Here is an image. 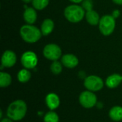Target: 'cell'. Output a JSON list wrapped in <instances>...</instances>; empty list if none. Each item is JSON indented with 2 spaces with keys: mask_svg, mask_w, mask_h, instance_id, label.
<instances>
[{
  "mask_svg": "<svg viewBox=\"0 0 122 122\" xmlns=\"http://www.w3.org/2000/svg\"><path fill=\"white\" fill-rule=\"evenodd\" d=\"M27 106L26 103L21 99L11 102L7 109V117L13 121H20L26 115Z\"/></svg>",
  "mask_w": 122,
  "mask_h": 122,
  "instance_id": "1",
  "label": "cell"
},
{
  "mask_svg": "<svg viewBox=\"0 0 122 122\" xmlns=\"http://www.w3.org/2000/svg\"><path fill=\"white\" fill-rule=\"evenodd\" d=\"M23 2H24V3H26V4H27V3H30V2H32V1L33 0H21Z\"/></svg>",
  "mask_w": 122,
  "mask_h": 122,
  "instance_id": "27",
  "label": "cell"
},
{
  "mask_svg": "<svg viewBox=\"0 0 122 122\" xmlns=\"http://www.w3.org/2000/svg\"><path fill=\"white\" fill-rule=\"evenodd\" d=\"M43 54L49 60L57 61L61 56V50L57 44H49L44 48Z\"/></svg>",
  "mask_w": 122,
  "mask_h": 122,
  "instance_id": "7",
  "label": "cell"
},
{
  "mask_svg": "<svg viewBox=\"0 0 122 122\" xmlns=\"http://www.w3.org/2000/svg\"><path fill=\"white\" fill-rule=\"evenodd\" d=\"M86 19L87 22L92 25V26H95L99 24L100 21V17L99 15L98 14L97 12H96L94 10H91L89 11H86Z\"/></svg>",
  "mask_w": 122,
  "mask_h": 122,
  "instance_id": "15",
  "label": "cell"
},
{
  "mask_svg": "<svg viewBox=\"0 0 122 122\" xmlns=\"http://www.w3.org/2000/svg\"><path fill=\"white\" fill-rule=\"evenodd\" d=\"M46 104L48 108L50 110L53 111L57 109L60 104L59 97L57 94L54 93H50L46 97Z\"/></svg>",
  "mask_w": 122,
  "mask_h": 122,
  "instance_id": "11",
  "label": "cell"
},
{
  "mask_svg": "<svg viewBox=\"0 0 122 122\" xmlns=\"http://www.w3.org/2000/svg\"><path fill=\"white\" fill-rule=\"evenodd\" d=\"M54 28V21L50 19H46L41 24V31L42 35L47 36L51 34Z\"/></svg>",
  "mask_w": 122,
  "mask_h": 122,
  "instance_id": "14",
  "label": "cell"
},
{
  "mask_svg": "<svg viewBox=\"0 0 122 122\" xmlns=\"http://www.w3.org/2000/svg\"><path fill=\"white\" fill-rule=\"evenodd\" d=\"M116 26L115 19L112 15H104L100 19L99 27L101 33L104 36H109L113 33Z\"/></svg>",
  "mask_w": 122,
  "mask_h": 122,
  "instance_id": "4",
  "label": "cell"
},
{
  "mask_svg": "<svg viewBox=\"0 0 122 122\" xmlns=\"http://www.w3.org/2000/svg\"><path fill=\"white\" fill-rule=\"evenodd\" d=\"M109 117L114 122H120L122 120V107L119 106L113 107L109 112Z\"/></svg>",
  "mask_w": 122,
  "mask_h": 122,
  "instance_id": "16",
  "label": "cell"
},
{
  "mask_svg": "<svg viewBox=\"0 0 122 122\" xmlns=\"http://www.w3.org/2000/svg\"><path fill=\"white\" fill-rule=\"evenodd\" d=\"M66 19L71 23H78L81 21L85 16V10L82 6L76 4L68 6L64 9Z\"/></svg>",
  "mask_w": 122,
  "mask_h": 122,
  "instance_id": "3",
  "label": "cell"
},
{
  "mask_svg": "<svg viewBox=\"0 0 122 122\" xmlns=\"http://www.w3.org/2000/svg\"><path fill=\"white\" fill-rule=\"evenodd\" d=\"M23 17L28 24H33L37 19V14L35 9L32 7L26 8L24 12Z\"/></svg>",
  "mask_w": 122,
  "mask_h": 122,
  "instance_id": "12",
  "label": "cell"
},
{
  "mask_svg": "<svg viewBox=\"0 0 122 122\" xmlns=\"http://www.w3.org/2000/svg\"><path fill=\"white\" fill-rule=\"evenodd\" d=\"M1 122H13V120H11L9 118H5V119H3Z\"/></svg>",
  "mask_w": 122,
  "mask_h": 122,
  "instance_id": "24",
  "label": "cell"
},
{
  "mask_svg": "<svg viewBox=\"0 0 122 122\" xmlns=\"http://www.w3.org/2000/svg\"><path fill=\"white\" fill-rule=\"evenodd\" d=\"M84 85L89 91L98 92L104 87V81L99 76L91 75L85 78Z\"/></svg>",
  "mask_w": 122,
  "mask_h": 122,
  "instance_id": "6",
  "label": "cell"
},
{
  "mask_svg": "<svg viewBox=\"0 0 122 122\" xmlns=\"http://www.w3.org/2000/svg\"><path fill=\"white\" fill-rule=\"evenodd\" d=\"M122 81V76L118 74H114L109 76L106 80V85L109 89L117 88Z\"/></svg>",
  "mask_w": 122,
  "mask_h": 122,
  "instance_id": "13",
  "label": "cell"
},
{
  "mask_svg": "<svg viewBox=\"0 0 122 122\" xmlns=\"http://www.w3.org/2000/svg\"><path fill=\"white\" fill-rule=\"evenodd\" d=\"M20 35L23 40L27 43H35L41 37V31L32 24H26L21 27Z\"/></svg>",
  "mask_w": 122,
  "mask_h": 122,
  "instance_id": "2",
  "label": "cell"
},
{
  "mask_svg": "<svg viewBox=\"0 0 122 122\" xmlns=\"http://www.w3.org/2000/svg\"><path fill=\"white\" fill-rule=\"evenodd\" d=\"M49 2V0H33L32 6L35 9L42 10L48 6Z\"/></svg>",
  "mask_w": 122,
  "mask_h": 122,
  "instance_id": "20",
  "label": "cell"
},
{
  "mask_svg": "<svg viewBox=\"0 0 122 122\" xmlns=\"http://www.w3.org/2000/svg\"><path fill=\"white\" fill-rule=\"evenodd\" d=\"M16 62V56L15 53L11 50H6L1 56V65L4 67H12Z\"/></svg>",
  "mask_w": 122,
  "mask_h": 122,
  "instance_id": "9",
  "label": "cell"
},
{
  "mask_svg": "<svg viewBox=\"0 0 122 122\" xmlns=\"http://www.w3.org/2000/svg\"><path fill=\"white\" fill-rule=\"evenodd\" d=\"M18 80L21 83H26L31 79V73L27 69H21L19 71L17 74Z\"/></svg>",
  "mask_w": 122,
  "mask_h": 122,
  "instance_id": "17",
  "label": "cell"
},
{
  "mask_svg": "<svg viewBox=\"0 0 122 122\" xmlns=\"http://www.w3.org/2000/svg\"><path fill=\"white\" fill-rule=\"evenodd\" d=\"M11 83V76L6 72H0V86L6 87Z\"/></svg>",
  "mask_w": 122,
  "mask_h": 122,
  "instance_id": "18",
  "label": "cell"
},
{
  "mask_svg": "<svg viewBox=\"0 0 122 122\" xmlns=\"http://www.w3.org/2000/svg\"><path fill=\"white\" fill-rule=\"evenodd\" d=\"M81 6L83 7V9L86 11H91V10H93L92 8H93V2L92 0H84L82 1V5Z\"/></svg>",
  "mask_w": 122,
  "mask_h": 122,
  "instance_id": "22",
  "label": "cell"
},
{
  "mask_svg": "<svg viewBox=\"0 0 122 122\" xmlns=\"http://www.w3.org/2000/svg\"><path fill=\"white\" fill-rule=\"evenodd\" d=\"M59 119L58 114L51 110L47 112L44 117V122H59Z\"/></svg>",
  "mask_w": 122,
  "mask_h": 122,
  "instance_id": "19",
  "label": "cell"
},
{
  "mask_svg": "<svg viewBox=\"0 0 122 122\" xmlns=\"http://www.w3.org/2000/svg\"><path fill=\"white\" fill-rule=\"evenodd\" d=\"M113 2H114L117 4H119V5H122V0H112Z\"/></svg>",
  "mask_w": 122,
  "mask_h": 122,
  "instance_id": "25",
  "label": "cell"
},
{
  "mask_svg": "<svg viewBox=\"0 0 122 122\" xmlns=\"http://www.w3.org/2000/svg\"><path fill=\"white\" fill-rule=\"evenodd\" d=\"M21 63L25 69H34L38 63L36 54L31 51L24 52L21 57Z\"/></svg>",
  "mask_w": 122,
  "mask_h": 122,
  "instance_id": "8",
  "label": "cell"
},
{
  "mask_svg": "<svg viewBox=\"0 0 122 122\" xmlns=\"http://www.w3.org/2000/svg\"><path fill=\"white\" fill-rule=\"evenodd\" d=\"M50 69L54 74H59L62 71V64L58 61H54L50 66Z\"/></svg>",
  "mask_w": 122,
  "mask_h": 122,
  "instance_id": "21",
  "label": "cell"
},
{
  "mask_svg": "<svg viewBox=\"0 0 122 122\" xmlns=\"http://www.w3.org/2000/svg\"><path fill=\"white\" fill-rule=\"evenodd\" d=\"M80 104L86 109H91L94 107L97 103V97L93 92L84 91L81 93L79 98Z\"/></svg>",
  "mask_w": 122,
  "mask_h": 122,
  "instance_id": "5",
  "label": "cell"
},
{
  "mask_svg": "<svg viewBox=\"0 0 122 122\" xmlns=\"http://www.w3.org/2000/svg\"><path fill=\"white\" fill-rule=\"evenodd\" d=\"M61 64L66 68L72 69L76 67L79 64V60L76 56L71 54L64 55L61 59Z\"/></svg>",
  "mask_w": 122,
  "mask_h": 122,
  "instance_id": "10",
  "label": "cell"
},
{
  "mask_svg": "<svg viewBox=\"0 0 122 122\" xmlns=\"http://www.w3.org/2000/svg\"><path fill=\"white\" fill-rule=\"evenodd\" d=\"M112 16L114 19L118 18V17L120 16V11H119V10H118V9H115V10H114V11H113V12H112Z\"/></svg>",
  "mask_w": 122,
  "mask_h": 122,
  "instance_id": "23",
  "label": "cell"
},
{
  "mask_svg": "<svg viewBox=\"0 0 122 122\" xmlns=\"http://www.w3.org/2000/svg\"><path fill=\"white\" fill-rule=\"evenodd\" d=\"M69 1L73 2V3H75V4H79L80 2H82L84 0H69Z\"/></svg>",
  "mask_w": 122,
  "mask_h": 122,
  "instance_id": "26",
  "label": "cell"
}]
</instances>
